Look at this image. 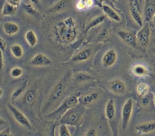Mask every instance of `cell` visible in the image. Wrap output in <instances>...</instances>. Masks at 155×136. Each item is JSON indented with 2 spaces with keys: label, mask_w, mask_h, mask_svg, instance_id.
I'll use <instances>...</instances> for the list:
<instances>
[{
  "label": "cell",
  "mask_w": 155,
  "mask_h": 136,
  "mask_svg": "<svg viewBox=\"0 0 155 136\" xmlns=\"http://www.w3.org/2000/svg\"><path fill=\"white\" fill-rule=\"evenodd\" d=\"M102 8L105 15L108 16L110 19L112 20L116 21V22H119L120 21V17L118 15V13L111 7L107 5H102Z\"/></svg>",
  "instance_id": "cell-17"
},
{
  "label": "cell",
  "mask_w": 155,
  "mask_h": 136,
  "mask_svg": "<svg viewBox=\"0 0 155 136\" xmlns=\"http://www.w3.org/2000/svg\"><path fill=\"white\" fill-rule=\"evenodd\" d=\"M59 136H70V134L69 131L68 130L65 124H59Z\"/></svg>",
  "instance_id": "cell-32"
},
{
  "label": "cell",
  "mask_w": 155,
  "mask_h": 136,
  "mask_svg": "<svg viewBox=\"0 0 155 136\" xmlns=\"http://www.w3.org/2000/svg\"><path fill=\"white\" fill-rule=\"evenodd\" d=\"M68 75L69 72H68V73H66L64 76V77H62V78L53 87V90L49 95L47 104L56 100L61 96L66 87Z\"/></svg>",
  "instance_id": "cell-4"
},
{
  "label": "cell",
  "mask_w": 155,
  "mask_h": 136,
  "mask_svg": "<svg viewBox=\"0 0 155 136\" xmlns=\"http://www.w3.org/2000/svg\"><path fill=\"white\" fill-rule=\"evenodd\" d=\"M155 14V0H145L143 15L145 22L152 19Z\"/></svg>",
  "instance_id": "cell-9"
},
{
  "label": "cell",
  "mask_w": 155,
  "mask_h": 136,
  "mask_svg": "<svg viewBox=\"0 0 155 136\" xmlns=\"http://www.w3.org/2000/svg\"><path fill=\"white\" fill-rule=\"evenodd\" d=\"M7 107L13 115L14 118L19 124L28 129H31V126L28 120L20 110H19L17 108H16L10 103L7 104Z\"/></svg>",
  "instance_id": "cell-7"
},
{
  "label": "cell",
  "mask_w": 155,
  "mask_h": 136,
  "mask_svg": "<svg viewBox=\"0 0 155 136\" xmlns=\"http://www.w3.org/2000/svg\"><path fill=\"white\" fill-rule=\"evenodd\" d=\"M5 43L1 39V52H3L4 51H5Z\"/></svg>",
  "instance_id": "cell-39"
},
{
  "label": "cell",
  "mask_w": 155,
  "mask_h": 136,
  "mask_svg": "<svg viewBox=\"0 0 155 136\" xmlns=\"http://www.w3.org/2000/svg\"><path fill=\"white\" fill-rule=\"evenodd\" d=\"M153 101H154V103L155 104V92H154V97H153Z\"/></svg>",
  "instance_id": "cell-44"
},
{
  "label": "cell",
  "mask_w": 155,
  "mask_h": 136,
  "mask_svg": "<svg viewBox=\"0 0 155 136\" xmlns=\"http://www.w3.org/2000/svg\"><path fill=\"white\" fill-rule=\"evenodd\" d=\"M27 81L24 82L19 87H18L12 94V96H11V99L12 100H15L16 98H17L21 93L22 92H23V90H24V89L25 88V87L27 86Z\"/></svg>",
  "instance_id": "cell-28"
},
{
  "label": "cell",
  "mask_w": 155,
  "mask_h": 136,
  "mask_svg": "<svg viewBox=\"0 0 155 136\" xmlns=\"http://www.w3.org/2000/svg\"><path fill=\"white\" fill-rule=\"evenodd\" d=\"M30 64L33 66H45L51 64V61L45 55L39 53L35 55L30 60Z\"/></svg>",
  "instance_id": "cell-11"
},
{
  "label": "cell",
  "mask_w": 155,
  "mask_h": 136,
  "mask_svg": "<svg viewBox=\"0 0 155 136\" xmlns=\"http://www.w3.org/2000/svg\"><path fill=\"white\" fill-rule=\"evenodd\" d=\"M117 53L114 49H110L107 51L102 56V63L105 67H109L113 66L116 61Z\"/></svg>",
  "instance_id": "cell-13"
},
{
  "label": "cell",
  "mask_w": 155,
  "mask_h": 136,
  "mask_svg": "<svg viewBox=\"0 0 155 136\" xmlns=\"http://www.w3.org/2000/svg\"><path fill=\"white\" fill-rule=\"evenodd\" d=\"M119 38L127 45L131 47H136L137 44L136 36L129 32L120 30L117 32Z\"/></svg>",
  "instance_id": "cell-10"
},
{
  "label": "cell",
  "mask_w": 155,
  "mask_h": 136,
  "mask_svg": "<svg viewBox=\"0 0 155 136\" xmlns=\"http://www.w3.org/2000/svg\"><path fill=\"white\" fill-rule=\"evenodd\" d=\"M79 103V100L74 95H71L65 98L61 104L54 111L46 115L45 117L48 120L58 121L61 117L70 109L75 106Z\"/></svg>",
  "instance_id": "cell-2"
},
{
  "label": "cell",
  "mask_w": 155,
  "mask_h": 136,
  "mask_svg": "<svg viewBox=\"0 0 155 136\" xmlns=\"http://www.w3.org/2000/svg\"><path fill=\"white\" fill-rule=\"evenodd\" d=\"M132 72L136 76H142L148 75V69L143 65L136 64L131 68Z\"/></svg>",
  "instance_id": "cell-22"
},
{
  "label": "cell",
  "mask_w": 155,
  "mask_h": 136,
  "mask_svg": "<svg viewBox=\"0 0 155 136\" xmlns=\"http://www.w3.org/2000/svg\"><path fill=\"white\" fill-rule=\"evenodd\" d=\"M97 97H98L97 93H96V92L90 93L88 95L84 96L82 98L81 103H82L84 105L90 104L96 101V100L97 98Z\"/></svg>",
  "instance_id": "cell-25"
},
{
  "label": "cell",
  "mask_w": 155,
  "mask_h": 136,
  "mask_svg": "<svg viewBox=\"0 0 155 136\" xmlns=\"http://www.w3.org/2000/svg\"><path fill=\"white\" fill-rule=\"evenodd\" d=\"M10 50L12 55L17 58H19L23 55L22 47L19 44H13L10 47Z\"/></svg>",
  "instance_id": "cell-26"
},
{
  "label": "cell",
  "mask_w": 155,
  "mask_h": 136,
  "mask_svg": "<svg viewBox=\"0 0 155 136\" xmlns=\"http://www.w3.org/2000/svg\"><path fill=\"white\" fill-rule=\"evenodd\" d=\"M149 87L147 84L145 83H141L138 84L137 87V92L139 95L143 97L145 95H147L148 92Z\"/></svg>",
  "instance_id": "cell-29"
},
{
  "label": "cell",
  "mask_w": 155,
  "mask_h": 136,
  "mask_svg": "<svg viewBox=\"0 0 155 136\" xmlns=\"http://www.w3.org/2000/svg\"><path fill=\"white\" fill-rule=\"evenodd\" d=\"M24 9L25 12L30 15L37 16L39 15V12L37 11V10L30 4H24Z\"/></svg>",
  "instance_id": "cell-30"
},
{
  "label": "cell",
  "mask_w": 155,
  "mask_h": 136,
  "mask_svg": "<svg viewBox=\"0 0 155 136\" xmlns=\"http://www.w3.org/2000/svg\"><path fill=\"white\" fill-rule=\"evenodd\" d=\"M6 2L9 3L12 5L18 8L21 4V0H6Z\"/></svg>",
  "instance_id": "cell-34"
},
{
  "label": "cell",
  "mask_w": 155,
  "mask_h": 136,
  "mask_svg": "<svg viewBox=\"0 0 155 136\" xmlns=\"http://www.w3.org/2000/svg\"><path fill=\"white\" fill-rule=\"evenodd\" d=\"M110 90L114 94L122 95L125 92V86L122 81L119 80L112 81L109 84Z\"/></svg>",
  "instance_id": "cell-14"
},
{
  "label": "cell",
  "mask_w": 155,
  "mask_h": 136,
  "mask_svg": "<svg viewBox=\"0 0 155 136\" xmlns=\"http://www.w3.org/2000/svg\"><path fill=\"white\" fill-rule=\"evenodd\" d=\"M105 116L109 121L111 127H112L113 129L114 121L115 120V107L113 99H110L106 104Z\"/></svg>",
  "instance_id": "cell-12"
},
{
  "label": "cell",
  "mask_w": 155,
  "mask_h": 136,
  "mask_svg": "<svg viewBox=\"0 0 155 136\" xmlns=\"http://www.w3.org/2000/svg\"><path fill=\"white\" fill-rule=\"evenodd\" d=\"M146 95H147L143 96L142 98V99H141V103H142V104L143 106H147V105L149 103V102H150V98H149L148 97H147Z\"/></svg>",
  "instance_id": "cell-36"
},
{
  "label": "cell",
  "mask_w": 155,
  "mask_h": 136,
  "mask_svg": "<svg viewBox=\"0 0 155 136\" xmlns=\"http://www.w3.org/2000/svg\"><path fill=\"white\" fill-rule=\"evenodd\" d=\"M0 135L1 136H8V135H11L10 134V127H7V129H5V130L1 131L0 132Z\"/></svg>",
  "instance_id": "cell-38"
},
{
  "label": "cell",
  "mask_w": 155,
  "mask_h": 136,
  "mask_svg": "<svg viewBox=\"0 0 155 136\" xmlns=\"http://www.w3.org/2000/svg\"><path fill=\"white\" fill-rule=\"evenodd\" d=\"M87 109L85 105L78 103L75 106L68 110L56 121V124H65L67 125L80 127L84 123L83 116Z\"/></svg>",
  "instance_id": "cell-1"
},
{
  "label": "cell",
  "mask_w": 155,
  "mask_h": 136,
  "mask_svg": "<svg viewBox=\"0 0 155 136\" xmlns=\"http://www.w3.org/2000/svg\"><path fill=\"white\" fill-rule=\"evenodd\" d=\"M59 35L61 39L64 42L71 41L75 36V31L73 28L72 21L67 19L62 25H59Z\"/></svg>",
  "instance_id": "cell-3"
},
{
  "label": "cell",
  "mask_w": 155,
  "mask_h": 136,
  "mask_svg": "<svg viewBox=\"0 0 155 136\" xmlns=\"http://www.w3.org/2000/svg\"><path fill=\"white\" fill-rule=\"evenodd\" d=\"M3 29L7 35H13L19 31V27L15 22H5L3 24Z\"/></svg>",
  "instance_id": "cell-18"
},
{
  "label": "cell",
  "mask_w": 155,
  "mask_h": 136,
  "mask_svg": "<svg viewBox=\"0 0 155 136\" xmlns=\"http://www.w3.org/2000/svg\"><path fill=\"white\" fill-rule=\"evenodd\" d=\"M25 38L28 45L31 47H34L38 41L36 34L31 30H29L26 32L25 35Z\"/></svg>",
  "instance_id": "cell-24"
},
{
  "label": "cell",
  "mask_w": 155,
  "mask_h": 136,
  "mask_svg": "<svg viewBox=\"0 0 155 136\" xmlns=\"http://www.w3.org/2000/svg\"><path fill=\"white\" fill-rule=\"evenodd\" d=\"M136 129L139 134H147L155 130V122H150L137 125Z\"/></svg>",
  "instance_id": "cell-19"
},
{
  "label": "cell",
  "mask_w": 155,
  "mask_h": 136,
  "mask_svg": "<svg viewBox=\"0 0 155 136\" xmlns=\"http://www.w3.org/2000/svg\"><path fill=\"white\" fill-rule=\"evenodd\" d=\"M111 1H112V2H116L117 0H110Z\"/></svg>",
  "instance_id": "cell-46"
},
{
  "label": "cell",
  "mask_w": 155,
  "mask_h": 136,
  "mask_svg": "<svg viewBox=\"0 0 155 136\" xmlns=\"http://www.w3.org/2000/svg\"><path fill=\"white\" fill-rule=\"evenodd\" d=\"M17 7H15L7 2L4 4L2 9V16H13L16 14L17 11Z\"/></svg>",
  "instance_id": "cell-21"
},
{
  "label": "cell",
  "mask_w": 155,
  "mask_h": 136,
  "mask_svg": "<svg viewBox=\"0 0 155 136\" xmlns=\"http://www.w3.org/2000/svg\"><path fill=\"white\" fill-rule=\"evenodd\" d=\"M130 10L132 18L140 26L143 25V21L140 12L139 5L137 0H129Z\"/></svg>",
  "instance_id": "cell-8"
},
{
  "label": "cell",
  "mask_w": 155,
  "mask_h": 136,
  "mask_svg": "<svg viewBox=\"0 0 155 136\" xmlns=\"http://www.w3.org/2000/svg\"><path fill=\"white\" fill-rule=\"evenodd\" d=\"M3 52H1V69L3 68V66H4V62H3V55H2Z\"/></svg>",
  "instance_id": "cell-40"
},
{
  "label": "cell",
  "mask_w": 155,
  "mask_h": 136,
  "mask_svg": "<svg viewBox=\"0 0 155 136\" xmlns=\"http://www.w3.org/2000/svg\"><path fill=\"white\" fill-rule=\"evenodd\" d=\"M152 19H153V22L155 24V14L154 15V16H153V18H152Z\"/></svg>",
  "instance_id": "cell-43"
},
{
  "label": "cell",
  "mask_w": 155,
  "mask_h": 136,
  "mask_svg": "<svg viewBox=\"0 0 155 136\" xmlns=\"http://www.w3.org/2000/svg\"><path fill=\"white\" fill-rule=\"evenodd\" d=\"M105 15H99L93 18L86 25L85 28V33H87L90 29L93 28L102 23L105 19Z\"/></svg>",
  "instance_id": "cell-20"
},
{
  "label": "cell",
  "mask_w": 155,
  "mask_h": 136,
  "mask_svg": "<svg viewBox=\"0 0 155 136\" xmlns=\"http://www.w3.org/2000/svg\"><path fill=\"white\" fill-rule=\"evenodd\" d=\"M0 93H0V97H1L2 95V93H3V91H2V89H0Z\"/></svg>",
  "instance_id": "cell-42"
},
{
  "label": "cell",
  "mask_w": 155,
  "mask_h": 136,
  "mask_svg": "<svg viewBox=\"0 0 155 136\" xmlns=\"http://www.w3.org/2000/svg\"><path fill=\"white\" fill-rule=\"evenodd\" d=\"M152 51H153V52L155 54V48H154V49L152 50Z\"/></svg>",
  "instance_id": "cell-45"
},
{
  "label": "cell",
  "mask_w": 155,
  "mask_h": 136,
  "mask_svg": "<svg viewBox=\"0 0 155 136\" xmlns=\"http://www.w3.org/2000/svg\"><path fill=\"white\" fill-rule=\"evenodd\" d=\"M136 36L139 45L143 47H145L148 45L150 36V29L148 22H145V24L137 33Z\"/></svg>",
  "instance_id": "cell-6"
},
{
  "label": "cell",
  "mask_w": 155,
  "mask_h": 136,
  "mask_svg": "<svg viewBox=\"0 0 155 136\" xmlns=\"http://www.w3.org/2000/svg\"><path fill=\"white\" fill-rule=\"evenodd\" d=\"M96 135H97V132L96 130L94 129H90L85 134V135H87V136H95Z\"/></svg>",
  "instance_id": "cell-37"
},
{
  "label": "cell",
  "mask_w": 155,
  "mask_h": 136,
  "mask_svg": "<svg viewBox=\"0 0 155 136\" xmlns=\"http://www.w3.org/2000/svg\"><path fill=\"white\" fill-rule=\"evenodd\" d=\"M71 1V0H59L50 7L47 10V12L54 13L65 10L70 5Z\"/></svg>",
  "instance_id": "cell-15"
},
{
  "label": "cell",
  "mask_w": 155,
  "mask_h": 136,
  "mask_svg": "<svg viewBox=\"0 0 155 136\" xmlns=\"http://www.w3.org/2000/svg\"><path fill=\"white\" fill-rule=\"evenodd\" d=\"M35 97L36 93L35 90L33 89H30L24 95V97L23 99L24 103L28 106H31L33 104L35 100Z\"/></svg>",
  "instance_id": "cell-23"
},
{
  "label": "cell",
  "mask_w": 155,
  "mask_h": 136,
  "mask_svg": "<svg viewBox=\"0 0 155 136\" xmlns=\"http://www.w3.org/2000/svg\"><path fill=\"white\" fill-rule=\"evenodd\" d=\"M108 30L107 29H103L101 32L99 34V36H98V38L100 39V40H102V39H105L107 38V36H108Z\"/></svg>",
  "instance_id": "cell-33"
},
{
  "label": "cell",
  "mask_w": 155,
  "mask_h": 136,
  "mask_svg": "<svg viewBox=\"0 0 155 136\" xmlns=\"http://www.w3.org/2000/svg\"><path fill=\"white\" fill-rule=\"evenodd\" d=\"M92 54V50L90 49H85L81 52H79L78 54H76L74 56H73L71 61L73 62H80L85 61L91 56Z\"/></svg>",
  "instance_id": "cell-16"
},
{
  "label": "cell",
  "mask_w": 155,
  "mask_h": 136,
  "mask_svg": "<svg viewBox=\"0 0 155 136\" xmlns=\"http://www.w3.org/2000/svg\"><path fill=\"white\" fill-rule=\"evenodd\" d=\"M22 69L19 67H15L13 68L10 72V75L13 78H19L22 74Z\"/></svg>",
  "instance_id": "cell-31"
},
{
  "label": "cell",
  "mask_w": 155,
  "mask_h": 136,
  "mask_svg": "<svg viewBox=\"0 0 155 136\" xmlns=\"http://www.w3.org/2000/svg\"><path fill=\"white\" fill-rule=\"evenodd\" d=\"M76 7L78 10H83V9L87 8L85 2H83V1H79L77 2V4L76 5Z\"/></svg>",
  "instance_id": "cell-35"
},
{
  "label": "cell",
  "mask_w": 155,
  "mask_h": 136,
  "mask_svg": "<svg viewBox=\"0 0 155 136\" xmlns=\"http://www.w3.org/2000/svg\"><path fill=\"white\" fill-rule=\"evenodd\" d=\"M93 78L92 75L86 72H78L75 76V80L76 81L81 82L91 80Z\"/></svg>",
  "instance_id": "cell-27"
},
{
  "label": "cell",
  "mask_w": 155,
  "mask_h": 136,
  "mask_svg": "<svg viewBox=\"0 0 155 136\" xmlns=\"http://www.w3.org/2000/svg\"><path fill=\"white\" fill-rule=\"evenodd\" d=\"M133 100L128 98L124 104L122 109V127L123 131H125L128 124L132 109H133Z\"/></svg>",
  "instance_id": "cell-5"
},
{
  "label": "cell",
  "mask_w": 155,
  "mask_h": 136,
  "mask_svg": "<svg viewBox=\"0 0 155 136\" xmlns=\"http://www.w3.org/2000/svg\"><path fill=\"white\" fill-rule=\"evenodd\" d=\"M30 1L31 2H33L34 4H38L39 2V0H30Z\"/></svg>",
  "instance_id": "cell-41"
}]
</instances>
